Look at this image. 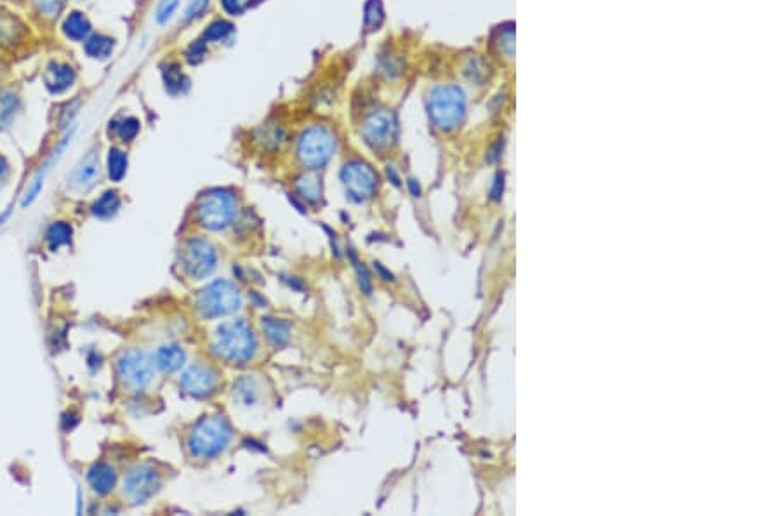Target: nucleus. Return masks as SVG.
Returning <instances> with one entry per match:
<instances>
[{
	"label": "nucleus",
	"mask_w": 782,
	"mask_h": 516,
	"mask_svg": "<svg viewBox=\"0 0 782 516\" xmlns=\"http://www.w3.org/2000/svg\"><path fill=\"white\" fill-rule=\"evenodd\" d=\"M257 339L247 321L232 320L220 325L214 337V351L230 363H245L256 355Z\"/></svg>",
	"instance_id": "1"
},
{
	"label": "nucleus",
	"mask_w": 782,
	"mask_h": 516,
	"mask_svg": "<svg viewBox=\"0 0 782 516\" xmlns=\"http://www.w3.org/2000/svg\"><path fill=\"white\" fill-rule=\"evenodd\" d=\"M232 440V426L223 416H205L188 435V450L197 459H212Z\"/></svg>",
	"instance_id": "2"
},
{
	"label": "nucleus",
	"mask_w": 782,
	"mask_h": 516,
	"mask_svg": "<svg viewBox=\"0 0 782 516\" xmlns=\"http://www.w3.org/2000/svg\"><path fill=\"white\" fill-rule=\"evenodd\" d=\"M428 112L440 130L458 129L466 117V94L454 84L435 87L428 99Z\"/></svg>",
	"instance_id": "3"
},
{
	"label": "nucleus",
	"mask_w": 782,
	"mask_h": 516,
	"mask_svg": "<svg viewBox=\"0 0 782 516\" xmlns=\"http://www.w3.org/2000/svg\"><path fill=\"white\" fill-rule=\"evenodd\" d=\"M336 152V136L324 125H312L303 130L297 141V158L309 170L329 164Z\"/></svg>",
	"instance_id": "4"
},
{
	"label": "nucleus",
	"mask_w": 782,
	"mask_h": 516,
	"mask_svg": "<svg viewBox=\"0 0 782 516\" xmlns=\"http://www.w3.org/2000/svg\"><path fill=\"white\" fill-rule=\"evenodd\" d=\"M237 200L226 190H210L198 198L197 220L200 226L220 232L235 220Z\"/></svg>",
	"instance_id": "5"
},
{
	"label": "nucleus",
	"mask_w": 782,
	"mask_h": 516,
	"mask_svg": "<svg viewBox=\"0 0 782 516\" xmlns=\"http://www.w3.org/2000/svg\"><path fill=\"white\" fill-rule=\"evenodd\" d=\"M240 292L228 280L212 282L197 297V308L204 319L230 315L240 308Z\"/></svg>",
	"instance_id": "6"
},
{
	"label": "nucleus",
	"mask_w": 782,
	"mask_h": 516,
	"mask_svg": "<svg viewBox=\"0 0 782 516\" xmlns=\"http://www.w3.org/2000/svg\"><path fill=\"white\" fill-rule=\"evenodd\" d=\"M217 264V252L209 240L193 237L185 242L181 249V266L193 280H202L214 272Z\"/></svg>",
	"instance_id": "7"
},
{
	"label": "nucleus",
	"mask_w": 782,
	"mask_h": 516,
	"mask_svg": "<svg viewBox=\"0 0 782 516\" xmlns=\"http://www.w3.org/2000/svg\"><path fill=\"white\" fill-rule=\"evenodd\" d=\"M117 374L130 391H141L152 383L153 362L141 349H127L118 356Z\"/></svg>",
	"instance_id": "8"
},
{
	"label": "nucleus",
	"mask_w": 782,
	"mask_h": 516,
	"mask_svg": "<svg viewBox=\"0 0 782 516\" xmlns=\"http://www.w3.org/2000/svg\"><path fill=\"white\" fill-rule=\"evenodd\" d=\"M341 181L353 202H365L376 193L377 174L364 160H349L341 169Z\"/></svg>",
	"instance_id": "9"
},
{
	"label": "nucleus",
	"mask_w": 782,
	"mask_h": 516,
	"mask_svg": "<svg viewBox=\"0 0 782 516\" xmlns=\"http://www.w3.org/2000/svg\"><path fill=\"white\" fill-rule=\"evenodd\" d=\"M396 130V118L390 110H374L362 122L364 141L374 150L388 148L395 141Z\"/></svg>",
	"instance_id": "10"
},
{
	"label": "nucleus",
	"mask_w": 782,
	"mask_h": 516,
	"mask_svg": "<svg viewBox=\"0 0 782 516\" xmlns=\"http://www.w3.org/2000/svg\"><path fill=\"white\" fill-rule=\"evenodd\" d=\"M160 476L152 466H136L124 480V494L133 504H145L160 490Z\"/></svg>",
	"instance_id": "11"
},
{
	"label": "nucleus",
	"mask_w": 782,
	"mask_h": 516,
	"mask_svg": "<svg viewBox=\"0 0 782 516\" xmlns=\"http://www.w3.org/2000/svg\"><path fill=\"white\" fill-rule=\"evenodd\" d=\"M217 383H220L217 372L204 365H193L180 379L182 393L192 398H207L216 391Z\"/></svg>",
	"instance_id": "12"
},
{
	"label": "nucleus",
	"mask_w": 782,
	"mask_h": 516,
	"mask_svg": "<svg viewBox=\"0 0 782 516\" xmlns=\"http://www.w3.org/2000/svg\"><path fill=\"white\" fill-rule=\"evenodd\" d=\"M43 82H46V87L49 89L51 94H63L73 86L75 70L70 65H66V63L53 61L47 66L46 75H43Z\"/></svg>",
	"instance_id": "13"
},
{
	"label": "nucleus",
	"mask_w": 782,
	"mask_h": 516,
	"mask_svg": "<svg viewBox=\"0 0 782 516\" xmlns=\"http://www.w3.org/2000/svg\"><path fill=\"white\" fill-rule=\"evenodd\" d=\"M99 180V162L98 157L94 153H89L84 160L78 164V167L75 169L73 176H71V188L78 190V192H87V190L93 188Z\"/></svg>",
	"instance_id": "14"
},
{
	"label": "nucleus",
	"mask_w": 782,
	"mask_h": 516,
	"mask_svg": "<svg viewBox=\"0 0 782 516\" xmlns=\"http://www.w3.org/2000/svg\"><path fill=\"white\" fill-rule=\"evenodd\" d=\"M153 362L162 372L170 374V372L180 371L182 365L186 363V353L178 344H164V346L157 349Z\"/></svg>",
	"instance_id": "15"
},
{
	"label": "nucleus",
	"mask_w": 782,
	"mask_h": 516,
	"mask_svg": "<svg viewBox=\"0 0 782 516\" xmlns=\"http://www.w3.org/2000/svg\"><path fill=\"white\" fill-rule=\"evenodd\" d=\"M87 480H89V485L96 494L106 495L113 490L115 483H117V475H115V470L110 464L98 463L89 470Z\"/></svg>",
	"instance_id": "16"
},
{
	"label": "nucleus",
	"mask_w": 782,
	"mask_h": 516,
	"mask_svg": "<svg viewBox=\"0 0 782 516\" xmlns=\"http://www.w3.org/2000/svg\"><path fill=\"white\" fill-rule=\"evenodd\" d=\"M91 30H93V26H91L89 19H87L82 13H77V11H75V13H70L65 18V21H63V33H65L70 41H75V42L86 41V38L91 35Z\"/></svg>",
	"instance_id": "17"
},
{
	"label": "nucleus",
	"mask_w": 782,
	"mask_h": 516,
	"mask_svg": "<svg viewBox=\"0 0 782 516\" xmlns=\"http://www.w3.org/2000/svg\"><path fill=\"white\" fill-rule=\"evenodd\" d=\"M261 325H263L264 334L273 346L282 348L285 346V344H289V341H291V325H289L287 321L266 316V319H263V321H261Z\"/></svg>",
	"instance_id": "18"
},
{
	"label": "nucleus",
	"mask_w": 782,
	"mask_h": 516,
	"mask_svg": "<svg viewBox=\"0 0 782 516\" xmlns=\"http://www.w3.org/2000/svg\"><path fill=\"white\" fill-rule=\"evenodd\" d=\"M296 190L309 204H317L321 198V177L315 172H307L297 177Z\"/></svg>",
	"instance_id": "19"
},
{
	"label": "nucleus",
	"mask_w": 782,
	"mask_h": 516,
	"mask_svg": "<svg viewBox=\"0 0 782 516\" xmlns=\"http://www.w3.org/2000/svg\"><path fill=\"white\" fill-rule=\"evenodd\" d=\"M113 47H115V41L113 38L106 37V35H91V37L86 38V53L87 56L93 58V59H108L110 56H112L113 53Z\"/></svg>",
	"instance_id": "20"
},
{
	"label": "nucleus",
	"mask_w": 782,
	"mask_h": 516,
	"mask_svg": "<svg viewBox=\"0 0 782 516\" xmlns=\"http://www.w3.org/2000/svg\"><path fill=\"white\" fill-rule=\"evenodd\" d=\"M118 209H120V197H118V193L113 192V190H108V192L103 193V195L94 202L93 214L96 217H99V220H110V217H113L115 214L118 212Z\"/></svg>",
	"instance_id": "21"
},
{
	"label": "nucleus",
	"mask_w": 782,
	"mask_h": 516,
	"mask_svg": "<svg viewBox=\"0 0 782 516\" xmlns=\"http://www.w3.org/2000/svg\"><path fill=\"white\" fill-rule=\"evenodd\" d=\"M71 235H73V229H71V226L68 223H63V221H59V223H54L49 229H47V233H46L47 245H49L51 251H58V249L63 247V245L70 244Z\"/></svg>",
	"instance_id": "22"
},
{
	"label": "nucleus",
	"mask_w": 782,
	"mask_h": 516,
	"mask_svg": "<svg viewBox=\"0 0 782 516\" xmlns=\"http://www.w3.org/2000/svg\"><path fill=\"white\" fill-rule=\"evenodd\" d=\"M164 84L165 89L170 94H182L188 89L190 81L186 78V75L182 73L181 68L178 65H168V68L164 70Z\"/></svg>",
	"instance_id": "23"
},
{
	"label": "nucleus",
	"mask_w": 782,
	"mask_h": 516,
	"mask_svg": "<svg viewBox=\"0 0 782 516\" xmlns=\"http://www.w3.org/2000/svg\"><path fill=\"white\" fill-rule=\"evenodd\" d=\"M127 153L122 152L120 148H110L108 158H106V165H108V174L112 177V181L118 182L124 180L127 172Z\"/></svg>",
	"instance_id": "24"
},
{
	"label": "nucleus",
	"mask_w": 782,
	"mask_h": 516,
	"mask_svg": "<svg viewBox=\"0 0 782 516\" xmlns=\"http://www.w3.org/2000/svg\"><path fill=\"white\" fill-rule=\"evenodd\" d=\"M384 21V7L381 0H367L364 6V25L365 29L374 31Z\"/></svg>",
	"instance_id": "25"
},
{
	"label": "nucleus",
	"mask_w": 782,
	"mask_h": 516,
	"mask_svg": "<svg viewBox=\"0 0 782 516\" xmlns=\"http://www.w3.org/2000/svg\"><path fill=\"white\" fill-rule=\"evenodd\" d=\"M233 33V25L226 19H214L204 31L205 42H221Z\"/></svg>",
	"instance_id": "26"
},
{
	"label": "nucleus",
	"mask_w": 782,
	"mask_h": 516,
	"mask_svg": "<svg viewBox=\"0 0 782 516\" xmlns=\"http://www.w3.org/2000/svg\"><path fill=\"white\" fill-rule=\"evenodd\" d=\"M235 396H238V400H240L242 403L251 407V405L257 402L259 391H257L256 383H254L252 379H249V377H245V379H240L235 384Z\"/></svg>",
	"instance_id": "27"
},
{
	"label": "nucleus",
	"mask_w": 782,
	"mask_h": 516,
	"mask_svg": "<svg viewBox=\"0 0 782 516\" xmlns=\"http://www.w3.org/2000/svg\"><path fill=\"white\" fill-rule=\"evenodd\" d=\"M18 98L13 93H0V127H6L18 112Z\"/></svg>",
	"instance_id": "28"
},
{
	"label": "nucleus",
	"mask_w": 782,
	"mask_h": 516,
	"mask_svg": "<svg viewBox=\"0 0 782 516\" xmlns=\"http://www.w3.org/2000/svg\"><path fill=\"white\" fill-rule=\"evenodd\" d=\"M113 129L122 141H133L140 133V120L134 117L120 118L118 122H115Z\"/></svg>",
	"instance_id": "29"
},
{
	"label": "nucleus",
	"mask_w": 782,
	"mask_h": 516,
	"mask_svg": "<svg viewBox=\"0 0 782 516\" xmlns=\"http://www.w3.org/2000/svg\"><path fill=\"white\" fill-rule=\"evenodd\" d=\"M180 4L181 0H160V4H158L157 7V16H155V18H157V23L165 25V23L173 18L174 13H176Z\"/></svg>",
	"instance_id": "30"
},
{
	"label": "nucleus",
	"mask_w": 782,
	"mask_h": 516,
	"mask_svg": "<svg viewBox=\"0 0 782 516\" xmlns=\"http://www.w3.org/2000/svg\"><path fill=\"white\" fill-rule=\"evenodd\" d=\"M349 259L353 261V264H355L356 273H359L360 287H362V291H364L365 294H367V296H371V292H372V282H371V277H369L367 268H365L364 263H360L359 257H356V254L353 252V251H349Z\"/></svg>",
	"instance_id": "31"
},
{
	"label": "nucleus",
	"mask_w": 782,
	"mask_h": 516,
	"mask_svg": "<svg viewBox=\"0 0 782 516\" xmlns=\"http://www.w3.org/2000/svg\"><path fill=\"white\" fill-rule=\"evenodd\" d=\"M205 53H207L205 41H197L188 47V51H186V59H188V63H192V65H197V63H200L202 59L205 58Z\"/></svg>",
	"instance_id": "32"
},
{
	"label": "nucleus",
	"mask_w": 782,
	"mask_h": 516,
	"mask_svg": "<svg viewBox=\"0 0 782 516\" xmlns=\"http://www.w3.org/2000/svg\"><path fill=\"white\" fill-rule=\"evenodd\" d=\"M207 4H209V0H190L188 7H186V13H185L186 21H192V19L200 18V16L204 14V11L207 9Z\"/></svg>",
	"instance_id": "33"
},
{
	"label": "nucleus",
	"mask_w": 782,
	"mask_h": 516,
	"mask_svg": "<svg viewBox=\"0 0 782 516\" xmlns=\"http://www.w3.org/2000/svg\"><path fill=\"white\" fill-rule=\"evenodd\" d=\"M37 4H38V9H41V13L43 16H47V18L58 16V13L61 11V7H63V0H37Z\"/></svg>",
	"instance_id": "34"
},
{
	"label": "nucleus",
	"mask_w": 782,
	"mask_h": 516,
	"mask_svg": "<svg viewBox=\"0 0 782 516\" xmlns=\"http://www.w3.org/2000/svg\"><path fill=\"white\" fill-rule=\"evenodd\" d=\"M221 6L228 14L238 16L244 13L245 7L249 6V0H221Z\"/></svg>",
	"instance_id": "35"
},
{
	"label": "nucleus",
	"mask_w": 782,
	"mask_h": 516,
	"mask_svg": "<svg viewBox=\"0 0 782 516\" xmlns=\"http://www.w3.org/2000/svg\"><path fill=\"white\" fill-rule=\"evenodd\" d=\"M504 192V174L499 172L494 180V186H492V200H501Z\"/></svg>",
	"instance_id": "36"
},
{
	"label": "nucleus",
	"mask_w": 782,
	"mask_h": 516,
	"mask_svg": "<svg viewBox=\"0 0 782 516\" xmlns=\"http://www.w3.org/2000/svg\"><path fill=\"white\" fill-rule=\"evenodd\" d=\"M374 268L377 269V273H379V275L383 277V280H386V282H395V275H393L391 272H388V269L384 268V266L381 264V263H374Z\"/></svg>",
	"instance_id": "37"
},
{
	"label": "nucleus",
	"mask_w": 782,
	"mask_h": 516,
	"mask_svg": "<svg viewBox=\"0 0 782 516\" xmlns=\"http://www.w3.org/2000/svg\"><path fill=\"white\" fill-rule=\"evenodd\" d=\"M7 172H9V165H7V162L0 157V182L6 180Z\"/></svg>",
	"instance_id": "38"
},
{
	"label": "nucleus",
	"mask_w": 782,
	"mask_h": 516,
	"mask_svg": "<svg viewBox=\"0 0 782 516\" xmlns=\"http://www.w3.org/2000/svg\"><path fill=\"white\" fill-rule=\"evenodd\" d=\"M408 188H411V193L414 197H421V186L419 182L416 180H408Z\"/></svg>",
	"instance_id": "39"
},
{
	"label": "nucleus",
	"mask_w": 782,
	"mask_h": 516,
	"mask_svg": "<svg viewBox=\"0 0 782 516\" xmlns=\"http://www.w3.org/2000/svg\"><path fill=\"white\" fill-rule=\"evenodd\" d=\"M388 177H391V182H393V185H395V186H398V185H400L398 176H396L395 169H393V167H388Z\"/></svg>",
	"instance_id": "40"
}]
</instances>
